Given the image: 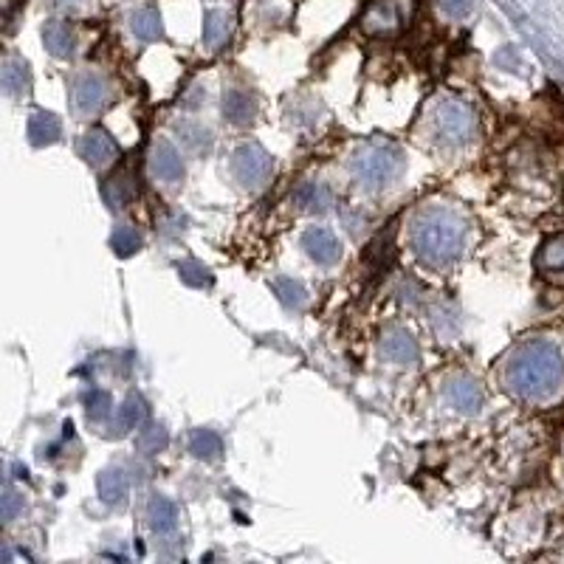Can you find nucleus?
Listing matches in <instances>:
<instances>
[{
	"label": "nucleus",
	"instance_id": "f257e3e1",
	"mask_svg": "<svg viewBox=\"0 0 564 564\" xmlns=\"http://www.w3.org/2000/svg\"><path fill=\"white\" fill-rule=\"evenodd\" d=\"M508 387L528 398V401H545L553 392H559L564 381L562 353L550 342H528L514 353L505 370Z\"/></svg>",
	"mask_w": 564,
	"mask_h": 564
},
{
	"label": "nucleus",
	"instance_id": "f03ea898",
	"mask_svg": "<svg viewBox=\"0 0 564 564\" xmlns=\"http://www.w3.org/2000/svg\"><path fill=\"white\" fill-rule=\"evenodd\" d=\"M412 243L421 254L423 260L443 266L449 260H455L463 246V226L460 220L452 218L449 212H426L418 218L415 229H412Z\"/></svg>",
	"mask_w": 564,
	"mask_h": 564
},
{
	"label": "nucleus",
	"instance_id": "7ed1b4c3",
	"mask_svg": "<svg viewBox=\"0 0 564 564\" xmlns=\"http://www.w3.org/2000/svg\"><path fill=\"white\" fill-rule=\"evenodd\" d=\"M268 173H271V158H268L260 147H243V150H237L235 175L243 184L257 187V184L266 181Z\"/></svg>",
	"mask_w": 564,
	"mask_h": 564
},
{
	"label": "nucleus",
	"instance_id": "20e7f679",
	"mask_svg": "<svg viewBox=\"0 0 564 564\" xmlns=\"http://www.w3.org/2000/svg\"><path fill=\"white\" fill-rule=\"evenodd\" d=\"M435 127L446 141H466L474 130V119H471L469 110L449 102L438 110V125Z\"/></svg>",
	"mask_w": 564,
	"mask_h": 564
},
{
	"label": "nucleus",
	"instance_id": "39448f33",
	"mask_svg": "<svg viewBox=\"0 0 564 564\" xmlns=\"http://www.w3.org/2000/svg\"><path fill=\"white\" fill-rule=\"evenodd\" d=\"M395 164H398V156L390 153V150H384V147H378V150H367L364 156H359L356 170H359V175L367 184H381V181L390 178Z\"/></svg>",
	"mask_w": 564,
	"mask_h": 564
},
{
	"label": "nucleus",
	"instance_id": "423d86ee",
	"mask_svg": "<svg viewBox=\"0 0 564 564\" xmlns=\"http://www.w3.org/2000/svg\"><path fill=\"white\" fill-rule=\"evenodd\" d=\"M302 246L308 249V254L314 257L316 263H336L339 260V254H342V246H339V240L330 235L328 229H311L308 235L302 237Z\"/></svg>",
	"mask_w": 564,
	"mask_h": 564
},
{
	"label": "nucleus",
	"instance_id": "0eeeda50",
	"mask_svg": "<svg viewBox=\"0 0 564 564\" xmlns=\"http://www.w3.org/2000/svg\"><path fill=\"white\" fill-rule=\"evenodd\" d=\"M153 170H156V175H161L164 181H175V178L184 175L181 158H178V153H175L167 141H161L156 147V153H153Z\"/></svg>",
	"mask_w": 564,
	"mask_h": 564
},
{
	"label": "nucleus",
	"instance_id": "6e6552de",
	"mask_svg": "<svg viewBox=\"0 0 564 564\" xmlns=\"http://www.w3.org/2000/svg\"><path fill=\"white\" fill-rule=\"evenodd\" d=\"M82 153L88 161H94V164H105L110 158L116 156V144L113 139H108L105 133H88L85 139H82Z\"/></svg>",
	"mask_w": 564,
	"mask_h": 564
},
{
	"label": "nucleus",
	"instance_id": "1a4fd4ad",
	"mask_svg": "<svg viewBox=\"0 0 564 564\" xmlns=\"http://www.w3.org/2000/svg\"><path fill=\"white\" fill-rule=\"evenodd\" d=\"M539 268L545 274H562L564 271V235L548 240L539 251Z\"/></svg>",
	"mask_w": 564,
	"mask_h": 564
},
{
	"label": "nucleus",
	"instance_id": "9d476101",
	"mask_svg": "<svg viewBox=\"0 0 564 564\" xmlns=\"http://www.w3.org/2000/svg\"><path fill=\"white\" fill-rule=\"evenodd\" d=\"M102 99H105V91H102L99 79H94V77L79 79L77 91H74V105H77L79 110L99 108V102H102Z\"/></svg>",
	"mask_w": 564,
	"mask_h": 564
},
{
	"label": "nucleus",
	"instance_id": "9b49d317",
	"mask_svg": "<svg viewBox=\"0 0 564 564\" xmlns=\"http://www.w3.org/2000/svg\"><path fill=\"white\" fill-rule=\"evenodd\" d=\"M384 353L390 356L392 361H401V364H407V361H412L415 356H418V347H415V342L409 339L407 333H392L390 339L384 342Z\"/></svg>",
	"mask_w": 564,
	"mask_h": 564
},
{
	"label": "nucleus",
	"instance_id": "f8f14e48",
	"mask_svg": "<svg viewBox=\"0 0 564 564\" xmlns=\"http://www.w3.org/2000/svg\"><path fill=\"white\" fill-rule=\"evenodd\" d=\"M133 32L139 34L141 40H156L161 34V20H158L156 9H141L133 15Z\"/></svg>",
	"mask_w": 564,
	"mask_h": 564
},
{
	"label": "nucleus",
	"instance_id": "ddd939ff",
	"mask_svg": "<svg viewBox=\"0 0 564 564\" xmlns=\"http://www.w3.org/2000/svg\"><path fill=\"white\" fill-rule=\"evenodd\" d=\"M29 130H32V136L37 144H43V141H54L57 139V133H60V122L51 116V113H37L32 119V125H29Z\"/></svg>",
	"mask_w": 564,
	"mask_h": 564
},
{
	"label": "nucleus",
	"instance_id": "4468645a",
	"mask_svg": "<svg viewBox=\"0 0 564 564\" xmlns=\"http://www.w3.org/2000/svg\"><path fill=\"white\" fill-rule=\"evenodd\" d=\"M223 108H226V116L232 119V122H246L251 116V105L249 94H240V91H232V94L226 96V102H223Z\"/></svg>",
	"mask_w": 564,
	"mask_h": 564
},
{
	"label": "nucleus",
	"instance_id": "2eb2a0df",
	"mask_svg": "<svg viewBox=\"0 0 564 564\" xmlns=\"http://www.w3.org/2000/svg\"><path fill=\"white\" fill-rule=\"evenodd\" d=\"M46 43L54 54H68L71 51V32H68V26H63V23H48Z\"/></svg>",
	"mask_w": 564,
	"mask_h": 564
},
{
	"label": "nucleus",
	"instance_id": "dca6fc26",
	"mask_svg": "<svg viewBox=\"0 0 564 564\" xmlns=\"http://www.w3.org/2000/svg\"><path fill=\"white\" fill-rule=\"evenodd\" d=\"M99 488H102V494H105V500H108V502H113V500L119 502L127 494L125 477H122L119 471H108V474H102V480H99Z\"/></svg>",
	"mask_w": 564,
	"mask_h": 564
},
{
	"label": "nucleus",
	"instance_id": "f3484780",
	"mask_svg": "<svg viewBox=\"0 0 564 564\" xmlns=\"http://www.w3.org/2000/svg\"><path fill=\"white\" fill-rule=\"evenodd\" d=\"M299 204L308 206V209H325V204H330V192L319 184H308V187L299 189Z\"/></svg>",
	"mask_w": 564,
	"mask_h": 564
},
{
	"label": "nucleus",
	"instance_id": "a211bd4d",
	"mask_svg": "<svg viewBox=\"0 0 564 564\" xmlns=\"http://www.w3.org/2000/svg\"><path fill=\"white\" fill-rule=\"evenodd\" d=\"M452 398H455V404L460 409H466V412H477V407H480V392L474 390L471 384H455L452 387Z\"/></svg>",
	"mask_w": 564,
	"mask_h": 564
},
{
	"label": "nucleus",
	"instance_id": "6ab92c4d",
	"mask_svg": "<svg viewBox=\"0 0 564 564\" xmlns=\"http://www.w3.org/2000/svg\"><path fill=\"white\" fill-rule=\"evenodd\" d=\"M226 32H229L226 15H220V12H209V15H206V23H204L206 43H220V40L226 37Z\"/></svg>",
	"mask_w": 564,
	"mask_h": 564
},
{
	"label": "nucleus",
	"instance_id": "aec40b11",
	"mask_svg": "<svg viewBox=\"0 0 564 564\" xmlns=\"http://www.w3.org/2000/svg\"><path fill=\"white\" fill-rule=\"evenodd\" d=\"M173 522H175L173 502H167V500L153 502V525H156L158 531H167V528H173Z\"/></svg>",
	"mask_w": 564,
	"mask_h": 564
},
{
	"label": "nucleus",
	"instance_id": "412c9836",
	"mask_svg": "<svg viewBox=\"0 0 564 564\" xmlns=\"http://www.w3.org/2000/svg\"><path fill=\"white\" fill-rule=\"evenodd\" d=\"M192 452L195 455H218L220 452V440L215 438V435H209V432H204V435H195V440H192Z\"/></svg>",
	"mask_w": 564,
	"mask_h": 564
},
{
	"label": "nucleus",
	"instance_id": "4be33fe9",
	"mask_svg": "<svg viewBox=\"0 0 564 564\" xmlns=\"http://www.w3.org/2000/svg\"><path fill=\"white\" fill-rule=\"evenodd\" d=\"M113 246L122 251V254L139 249V235H136L133 229H119V232L113 235Z\"/></svg>",
	"mask_w": 564,
	"mask_h": 564
},
{
	"label": "nucleus",
	"instance_id": "5701e85b",
	"mask_svg": "<svg viewBox=\"0 0 564 564\" xmlns=\"http://www.w3.org/2000/svg\"><path fill=\"white\" fill-rule=\"evenodd\" d=\"M443 9H446L449 15L463 17V15H469L471 0H443Z\"/></svg>",
	"mask_w": 564,
	"mask_h": 564
}]
</instances>
